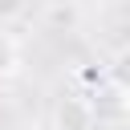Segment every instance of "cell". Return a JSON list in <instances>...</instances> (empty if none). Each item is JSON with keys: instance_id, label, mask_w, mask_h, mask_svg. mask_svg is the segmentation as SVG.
<instances>
[{"instance_id": "6da1fadb", "label": "cell", "mask_w": 130, "mask_h": 130, "mask_svg": "<svg viewBox=\"0 0 130 130\" xmlns=\"http://www.w3.org/2000/svg\"><path fill=\"white\" fill-rule=\"evenodd\" d=\"M98 122V110L85 93H61L57 106H53V126L57 130H93Z\"/></svg>"}, {"instance_id": "7a4b0ae2", "label": "cell", "mask_w": 130, "mask_h": 130, "mask_svg": "<svg viewBox=\"0 0 130 130\" xmlns=\"http://www.w3.org/2000/svg\"><path fill=\"white\" fill-rule=\"evenodd\" d=\"M106 81L114 85V93L130 98V45L118 49V53L110 57V65H106Z\"/></svg>"}, {"instance_id": "3957f363", "label": "cell", "mask_w": 130, "mask_h": 130, "mask_svg": "<svg viewBox=\"0 0 130 130\" xmlns=\"http://www.w3.org/2000/svg\"><path fill=\"white\" fill-rule=\"evenodd\" d=\"M20 65H24V53H20V41H16L12 32H0V81L16 77V73H20Z\"/></svg>"}, {"instance_id": "277c9868", "label": "cell", "mask_w": 130, "mask_h": 130, "mask_svg": "<svg viewBox=\"0 0 130 130\" xmlns=\"http://www.w3.org/2000/svg\"><path fill=\"white\" fill-rule=\"evenodd\" d=\"M20 8H24V0H0V24L16 20V16H20Z\"/></svg>"}]
</instances>
